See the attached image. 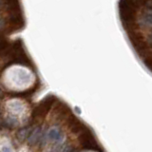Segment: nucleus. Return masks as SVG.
<instances>
[{"label":"nucleus","mask_w":152,"mask_h":152,"mask_svg":"<svg viewBox=\"0 0 152 152\" xmlns=\"http://www.w3.org/2000/svg\"><path fill=\"white\" fill-rule=\"evenodd\" d=\"M79 142L84 149H88V150L99 149L96 140H95V138L92 135V133L90 132V130L88 129V127L79 134Z\"/></svg>","instance_id":"obj_2"},{"label":"nucleus","mask_w":152,"mask_h":152,"mask_svg":"<svg viewBox=\"0 0 152 152\" xmlns=\"http://www.w3.org/2000/svg\"><path fill=\"white\" fill-rule=\"evenodd\" d=\"M150 34L152 35V28H151V31H150Z\"/></svg>","instance_id":"obj_9"},{"label":"nucleus","mask_w":152,"mask_h":152,"mask_svg":"<svg viewBox=\"0 0 152 152\" xmlns=\"http://www.w3.org/2000/svg\"><path fill=\"white\" fill-rule=\"evenodd\" d=\"M30 133H31L30 128H28V127H25V128H23V129H20V130L17 132V138L20 141H24L28 136V134H30Z\"/></svg>","instance_id":"obj_5"},{"label":"nucleus","mask_w":152,"mask_h":152,"mask_svg":"<svg viewBox=\"0 0 152 152\" xmlns=\"http://www.w3.org/2000/svg\"><path fill=\"white\" fill-rule=\"evenodd\" d=\"M144 63L145 65L148 68V69L152 72V53L147 55L145 58H144Z\"/></svg>","instance_id":"obj_6"},{"label":"nucleus","mask_w":152,"mask_h":152,"mask_svg":"<svg viewBox=\"0 0 152 152\" xmlns=\"http://www.w3.org/2000/svg\"><path fill=\"white\" fill-rule=\"evenodd\" d=\"M55 98L53 96H49L38 104V106L34 108V110L32 112V117L33 118H43L46 116V114L50 111L51 108L52 104L54 103Z\"/></svg>","instance_id":"obj_3"},{"label":"nucleus","mask_w":152,"mask_h":152,"mask_svg":"<svg viewBox=\"0 0 152 152\" xmlns=\"http://www.w3.org/2000/svg\"><path fill=\"white\" fill-rule=\"evenodd\" d=\"M137 24H138V26H140V27L152 28V15L145 13V12H142Z\"/></svg>","instance_id":"obj_4"},{"label":"nucleus","mask_w":152,"mask_h":152,"mask_svg":"<svg viewBox=\"0 0 152 152\" xmlns=\"http://www.w3.org/2000/svg\"><path fill=\"white\" fill-rule=\"evenodd\" d=\"M50 138L52 140H58L60 138V133L59 131H57L56 129H51L50 131V134H49Z\"/></svg>","instance_id":"obj_7"},{"label":"nucleus","mask_w":152,"mask_h":152,"mask_svg":"<svg viewBox=\"0 0 152 152\" xmlns=\"http://www.w3.org/2000/svg\"><path fill=\"white\" fill-rule=\"evenodd\" d=\"M4 26H5L4 20H0V30H2V28H4Z\"/></svg>","instance_id":"obj_8"},{"label":"nucleus","mask_w":152,"mask_h":152,"mask_svg":"<svg viewBox=\"0 0 152 152\" xmlns=\"http://www.w3.org/2000/svg\"><path fill=\"white\" fill-rule=\"evenodd\" d=\"M141 7V0H120L119 14L124 28L128 31H136L137 13Z\"/></svg>","instance_id":"obj_1"}]
</instances>
